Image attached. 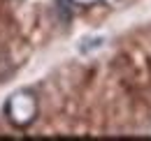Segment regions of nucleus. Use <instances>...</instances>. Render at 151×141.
Returning a JSON list of instances; mask_svg holds the SVG:
<instances>
[{
    "instance_id": "f03ea898",
    "label": "nucleus",
    "mask_w": 151,
    "mask_h": 141,
    "mask_svg": "<svg viewBox=\"0 0 151 141\" xmlns=\"http://www.w3.org/2000/svg\"><path fill=\"white\" fill-rule=\"evenodd\" d=\"M100 0H72V5H77V7H93Z\"/></svg>"
},
{
    "instance_id": "f257e3e1",
    "label": "nucleus",
    "mask_w": 151,
    "mask_h": 141,
    "mask_svg": "<svg viewBox=\"0 0 151 141\" xmlns=\"http://www.w3.org/2000/svg\"><path fill=\"white\" fill-rule=\"evenodd\" d=\"M5 118L17 130H28L40 116V97L33 88H19L14 90L2 106Z\"/></svg>"
}]
</instances>
